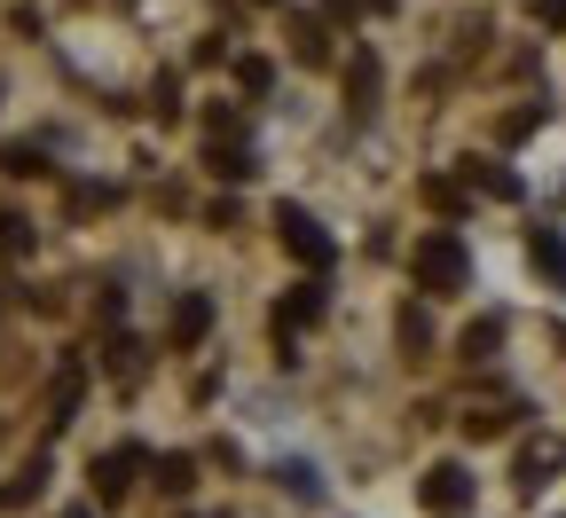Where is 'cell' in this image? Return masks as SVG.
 Instances as JSON below:
<instances>
[{"instance_id": "cell-1", "label": "cell", "mask_w": 566, "mask_h": 518, "mask_svg": "<svg viewBox=\"0 0 566 518\" xmlns=\"http://www.w3.org/2000/svg\"><path fill=\"white\" fill-rule=\"evenodd\" d=\"M464 275H472V260H464V244H457L449 229L417 244V290H424V299H449V290H464Z\"/></svg>"}, {"instance_id": "cell-2", "label": "cell", "mask_w": 566, "mask_h": 518, "mask_svg": "<svg viewBox=\"0 0 566 518\" xmlns=\"http://www.w3.org/2000/svg\"><path fill=\"white\" fill-rule=\"evenodd\" d=\"M275 236H283V252H292L300 267L331 275V260H338V252H331V236L315 229V212H307V204H275Z\"/></svg>"}, {"instance_id": "cell-3", "label": "cell", "mask_w": 566, "mask_h": 518, "mask_svg": "<svg viewBox=\"0 0 566 518\" xmlns=\"http://www.w3.org/2000/svg\"><path fill=\"white\" fill-rule=\"evenodd\" d=\"M150 464H158L150 448H111V456H95V503H126L134 479L150 472Z\"/></svg>"}, {"instance_id": "cell-4", "label": "cell", "mask_w": 566, "mask_h": 518, "mask_svg": "<svg viewBox=\"0 0 566 518\" xmlns=\"http://www.w3.org/2000/svg\"><path fill=\"white\" fill-rule=\"evenodd\" d=\"M307 323H323V283H300L292 299L275 307V346H283V361H292V346H300Z\"/></svg>"}, {"instance_id": "cell-5", "label": "cell", "mask_w": 566, "mask_h": 518, "mask_svg": "<svg viewBox=\"0 0 566 518\" xmlns=\"http://www.w3.org/2000/svg\"><path fill=\"white\" fill-rule=\"evenodd\" d=\"M417 495H424V510H464V503H472V472H464V464H433Z\"/></svg>"}, {"instance_id": "cell-6", "label": "cell", "mask_w": 566, "mask_h": 518, "mask_svg": "<svg viewBox=\"0 0 566 518\" xmlns=\"http://www.w3.org/2000/svg\"><path fill=\"white\" fill-rule=\"evenodd\" d=\"M346 110H354V118H370V110H378V55H370V47H354V55H346Z\"/></svg>"}, {"instance_id": "cell-7", "label": "cell", "mask_w": 566, "mask_h": 518, "mask_svg": "<svg viewBox=\"0 0 566 518\" xmlns=\"http://www.w3.org/2000/svg\"><path fill=\"white\" fill-rule=\"evenodd\" d=\"M527 260H535V275H543V283H558V290H566V236H558V229H527Z\"/></svg>"}, {"instance_id": "cell-8", "label": "cell", "mask_w": 566, "mask_h": 518, "mask_svg": "<svg viewBox=\"0 0 566 518\" xmlns=\"http://www.w3.org/2000/svg\"><path fill=\"white\" fill-rule=\"evenodd\" d=\"M212 330V299H205V290H181V299H174V346H197Z\"/></svg>"}, {"instance_id": "cell-9", "label": "cell", "mask_w": 566, "mask_h": 518, "mask_svg": "<svg viewBox=\"0 0 566 518\" xmlns=\"http://www.w3.org/2000/svg\"><path fill=\"white\" fill-rule=\"evenodd\" d=\"M40 495H48V456H32V464H24L9 487H0V510H32Z\"/></svg>"}, {"instance_id": "cell-10", "label": "cell", "mask_w": 566, "mask_h": 518, "mask_svg": "<svg viewBox=\"0 0 566 518\" xmlns=\"http://www.w3.org/2000/svg\"><path fill=\"white\" fill-rule=\"evenodd\" d=\"M464 189H480V197H520V181L495 166V158H464Z\"/></svg>"}, {"instance_id": "cell-11", "label": "cell", "mask_w": 566, "mask_h": 518, "mask_svg": "<svg viewBox=\"0 0 566 518\" xmlns=\"http://www.w3.org/2000/svg\"><path fill=\"white\" fill-rule=\"evenodd\" d=\"M551 472H558V440H527V448H520V487L535 495Z\"/></svg>"}, {"instance_id": "cell-12", "label": "cell", "mask_w": 566, "mask_h": 518, "mask_svg": "<svg viewBox=\"0 0 566 518\" xmlns=\"http://www.w3.org/2000/svg\"><path fill=\"white\" fill-rule=\"evenodd\" d=\"M80 393H87V369H80V361H63V378H55V401H48V424H71Z\"/></svg>"}, {"instance_id": "cell-13", "label": "cell", "mask_w": 566, "mask_h": 518, "mask_svg": "<svg viewBox=\"0 0 566 518\" xmlns=\"http://www.w3.org/2000/svg\"><path fill=\"white\" fill-rule=\"evenodd\" d=\"M197 126H205L212 150H221V141H244V110H237V103H205V118H197Z\"/></svg>"}, {"instance_id": "cell-14", "label": "cell", "mask_w": 566, "mask_h": 518, "mask_svg": "<svg viewBox=\"0 0 566 518\" xmlns=\"http://www.w3.org/2000/svg\"><path fill=\"white\" fill-rule=\"evenodd\" d=\"M292 47H300V63H323L331 55V24L323 17H292Z\"/></svg>"}, {"instance_id": "cell-15", "label": "cell", "mask_w": 566, "mask_h": 518, "mask_svg": "<svg viewBox=\"0 0 566 518\" xmlns=\"http://www.w3.org/2000/svg\"><path fill=\"white\" fill-rule=\"evenodd\" d=\"M495 346H504V315H480V323L464 330V346H457V353H464V361H488Z\"/></svg>"}, {"instance_id": "cell-16", "label": "cell", "mask_w": 566, "mask_h": 518, "mask_svg": "<svg viewBox=\"0 0 566 518\" xmlns=\"http://www.w3.org/2000/svg\"><path fill=\"white\" fill-rule=\"evenodd\" d=\"M32 244H40L32 220L24 212H0V260H32Z\"/></svg>"}, {"instance_id": "cell-17", "label": "cell", "mask_w": 566, "mask_h": 518, "mask_svg": "<svg viewBox=\"0 0 566 518\" xmlns=\"http://www.w3.org/2000/svg\"><path fill=\"white\" fill-rule=\"evenodd\" d=\"M205 166H212V181H252V150H244V141H221Z\"/></svg>"}, {"instance_id": "cell-18", "label": "cell", "mask_w": 566, "mask_h": 518, "mask_svg": "<svg viewBox=\"0 0 566 518\" xmlns=\"http://www.w3.org/2000/svg\"><path fill=\"white\" fill-rule=\"evenodd\" d=\"M150 472H158V487H166V495H189V487H197V456H158Z\"/></svg>"}, {"instance_id": "cell-19", "label": "cell", "mask_w": 566, "mask_h": 518, "mask_svg": "<svg viewBox=\"0 0 566 518\" xmlns=\"http://www.w3.org/2000/svg\"><path fill=\"white\" fill-rule=\"evenodd\" d=\"M103 204H118V189H111V181H80V189H63V212H103Z\"/></svg>"}, {"instance_id": "cell-20", "label": "cell", "mask_w": 566, "mask_h": 518, "mask_svg": "<svg viewBox=\"0 0 566 518\" xmlns=\"http://www.w3.org/2000/svg\"><path fill=\"white\" fill-rule=\"evenodd\" d=\"M103 361L118 369V378H142V338H126V330H111V346H103Z\"/></svg>"}, {"instance_id": "cell-21", "label": "cell", "mask_w": 566, "mask_h": 518, "mask_svg": "<svg viewBox=\"0 0 566 518\" xmlns=\"http://www.w3.org/2000/svg\"><path fill=\"white\" fill-rule=\"evenodd\" d=\"M237 87H244V95H268V87H275V63H268V55H237Z\"/></svg>"}, {"instance_id": "cell-22", "label": "cell", "mask_w": 566, "mask_h": 518, "mask_svg": "<svg viewBox=\"0 0 566 518\" xmlns=\"http://www.w3.org/2000/svg\"><path fill=\"white\" fill-rule=\"evenodd\" d=\"M0 173H17V181H40V173H48V158L32 150V141H17V150H0Z\"/></svg>"}, {"instance_id": "cell-23", "label": "cell", "mask_w": 566, "mask_h": 518, "mask_svg": "<svg viewBox=\"0 0 566 518\" xmlns=\"http://www.w3.org/2000/svg\"><path fill=\"white\" fill-rule=\"evenodd\" d=\"M401 346H409V353L433 346V323H424V307H401Z\"/></svg>"}, {"instance_id": "cell-24", "label": "cell", "mask_w": 566, "mask_h": 518, "mask_svg": "<svg viewBox=\"0 0 566 518\" xmlns=\"http://www.w3.org/2000/svg\"><path fill=\"white\" fill-rule=\"evenodd\" d=\"M424 204H433V212H464V189L433 173V181H424Z\"/></svg>"}, {"instance_id": "cell-25", "label": "cell", "mask_w": 566, "mask_h": 518, "mask_svg": "<svg viewBox=\"0 0 566 518\" xmlns=\"http://www.w3.org/2000/svg\"><path fill=\"white\" fill-rule=\"evenodd\" d=\"M275 479H283V495H315V472H307V464H283Z\"/></svg>"}, {"instance_id": "cell-26", "label": "cell", "mask_w": 566, "mask_h": 518, "mask_svg": "<svg viewBox=\"0 0 566 518\" xmlns=\"http://www.w3.org/2000/svg\"><path fill=\"white\" fill-rule=\"evenodd\" d=\"M464 432H472V440H495V432H504V409H480V416H464Z\"/></svg>"}, {"instance_id": "cell-27", "label": "cell", "mask_w": 566, "mask_h": 518, "mask_svg": "<svg viewBox=\"0 0 566 518\" xmlns=\"http://www.w3.org/2000/svg\"><path fill=\"white\" fill-rule=\"evenodd\" d=\"M535 126H543V103H535V110H512V118H504V141H520V134H535Z\"/></svg>"}, {"instance_id": "cell-28", "label": "cell", "mask_w": 566, "mask_h": 518, "mask_svg": "<svg viewBox=\"0 0 566 518\" xmlns=\"http://www.w3.org/2000/svg\"><path fill=\"white\" fill-rule=\"evenodd\" d=\"M535 17L543 24H566V0H535Z\"/></svg>"}, {"instance_id": "cell-29", "label": "cell", "mask_w": 566, "mask_h": 518, "mask_svg": "<svg viewBox=\"0 0 566 518\" xmlns=\"http://www.w3.org/2000/svg\"><path fill=\"white\" fill-rule=\"evenodd\" d=\"M63 518H87V510H63Z\"/></svg>"}]
</instances>
